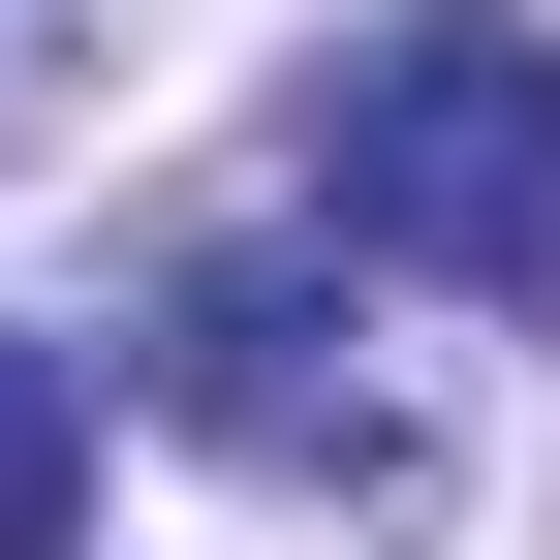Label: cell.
<instances>
[{"label": "cell", "instance_id": "2", "mask_svg": "<svg viewBox=\"0 0 560 560\" xmlns=\"http://www.w3.org/2000/svg\"><path fill=\"white\" fill-rule=\"evenodd\" d=\"M156 405L249 467V499H342V529L436 499V405L374 374V312H342L312 249H187V280H156Z\"/></svg>", "mask_w": 560, "mask_h": 560}, {"label": "cell", "instance_id": "4", "mask_svg": "<svg viewBox=\"0 0 560 560\" xmlns=\"http://www.w3.org/2000/svg\"><path fill=\"white\" fill-rule=\"evenodd\" d=\"M32 125H62V0H0V156H32Z\"/></svg>", "mask_w": 560, "mask_h": 560}, {"label": "cell", "instance_id": "3", "mask_svg": "<svg viewBox=\"0 0 560 560\" xmlns=\"http://www.w3.org/2000/svg\"><path fill=\"white\" fill-rule=\"evenodd\" d=\"M0 560H94V374L0 312Z\"/></svg>", "mask_w": 560, "mask_h": 560}, {"label": "cell", "instance_id": "1", "mask_svg": "<svg viewBox=\"0 0 560 560\" xmlns=\"http://www.w3.org/2000/svg\"><path fill=\"white\" fill-rule=\"evenodd\" d=\"M312 219H342V280H560V32L529 0H405L374 62L312 94Z\"/></svg>", "mask_w": 560, "mask_h": 560}]
</instances>
